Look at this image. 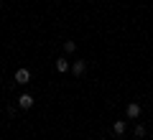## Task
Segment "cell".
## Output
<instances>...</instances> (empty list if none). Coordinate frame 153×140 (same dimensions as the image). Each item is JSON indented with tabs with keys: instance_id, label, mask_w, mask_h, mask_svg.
Returning a JSON list of instances; mask_svg holds the SVG:
<instances>
[{
	"instance_id": "cell-8",
	"label": "cell",
	"mask_w": 153,
	"mask_h": 140,
	"mask_svg": "<svg viewBox=\"0 0 153 140\" xmlns=\"http://www.w3.org/2000/svg\"><path fill=\"white\" fill-rule=\"evenodd\" d=\"M135 138H146V127L143 125H135Z\"/></svg>"
},
{
	"instance_id": "cell-5",
	"label": "cell",
	"mask_w": 153,
	"mask_h": 140,
	"mask_svg": "<svg viewBox=\"0 0 153 140\" xmlns=\"http://www.w3.org/2000/svg\"><path fill=\"white\" fill-rule=\"evenodd\" d=\"M56 71H59V74H66V71H69L71 69V64H69V61H66V56H61V59H56Z\"/></svg>"
},
{
	"instance_id": "cell-1",
	"label": "cell",
	"mask_w": 153,
	"mask_h": 140,
	"mask_svg": "<svg viewBox=\"0 0 153 140\" xmlns=\"http://www.w3.org/2000/svg\"><path fill=\"white\" fill-rule=\"evenodd\" d=\"M33 102H36V99H33V94H28V92L18 97V107H21V110H31Z\"/></svg>"
},
{
	"instance_id": "cell-9",
	"label": "cell",
	"mask_w": 153,
	"mask_h": 140,
	"mask_svg": "<svg viewBox=\"0 0 153 140\" xmlns=\"http://www.w3.org/2000/svg\"><path fill=\"white\" fill-rule=\"evenodd\" d=\"M0 3H3V0H0Z\"/></svg>"
},
{
	"instance_id": "cell-7",
	"label": "cell",
	"mask_w": 153,
	"mask_h": 140,
	"mask_svg": "<svg viewBox=\"0 0 153 140\" xmlns=\"http://www.w3.org/2000/svg\"><path fill=\"white\" fill-rule=\"evenodd\" d=\"M64 51L66 54H74L76 51V41H64Z\"/></svg>"
},
{
	"instance_id": "cell-2",
	"label": "cell",
	"mask_w": 153,
	"mask_h": 140,
	"mask_svg": "<svg viewBox=\"0 0 153 140\" xmlns=\"http://www.w3.org/2000/svg\"><path fill=\"white\" fill-rule=\"evenodd\" d=\"M125 115H128L130 120H138V117H140V104H138V102H128Z\"/></svg>"
},
{
	"instance_id": "cell-4",
	"label": "cell",
	"mask_w": 153,
	"mask_h": 140,
	"mask_svg": "<svg viewBox=\"0 0 153 140\" xmlns=\"http://www.w3.org/2000/svg\"><path fill=\"white\" fill-rule=\"evenodd\" d=\"M71 74L74 76H84L87 74V61H74V64H71Z\"/></svg>"
},
{
	"instance_id": "cell-3",
	"label": "cell",
	"mask_w": 153,
	"mask_h": 140,
	"mask_svg": "<svg viewBox=\"0 0 153 140\" xmlns=\"http://www.w3.org/2000/svg\"><path fill=\"white\" fill-rule=\"evenodd\" d=\"M13 79H16V84H28V81H31V71L28 69H18Z\"/></svg>"
},
{
	"instance_id": "cell-6",
	"label": "cell",
	"mask_w": 153,
	"mask_h": 140,
	"mask_svg": "<svg viewBox=\"0 0 153 140\" xmlns=\"http://www.w3.org/2000/svg\"><path fill=\"white\" fill-rule=\"evenodd\" d=\"M125 127H128L125 120H115V122H112V133L115 135H125Z\"/></svg>"
}]
</instances>
